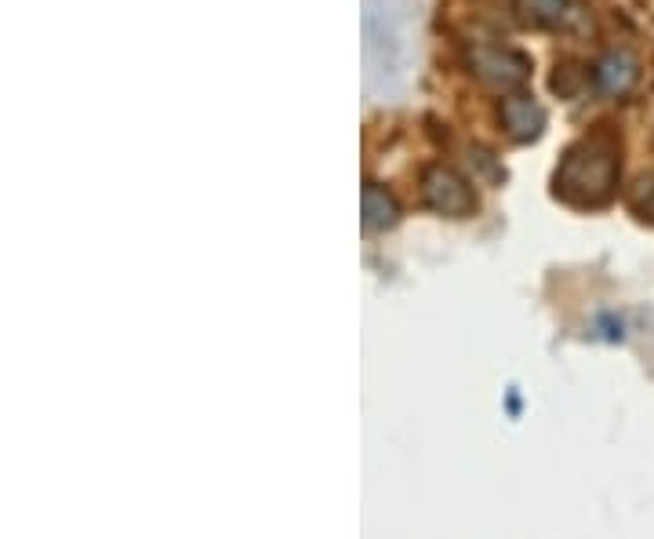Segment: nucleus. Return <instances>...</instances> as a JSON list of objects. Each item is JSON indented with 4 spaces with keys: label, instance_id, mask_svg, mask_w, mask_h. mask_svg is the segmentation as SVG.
Listing matches in <instances>:
<instances>
[{
    "label": "nucleus",
    "instance_id": "obj_1",
    "mask_svg": "<svg viewBox=\"0 0 654 539\" xmlns=\"http://www.w3.org/2000/svg\"><path fill=\"white\" fill-rule=\"evenodd\" d=\"M425 197H429L433 208H440L444 215H465L473 208V193H469L465 182L447 168H433L429 176H425Z\"/></svg>",
    "mask_w": 654,
    "mask_h": 539
},
{
    "label": "nucleus",
    "instance_id": "obj_2",
    "mask_svg": "<svg viewBox=\"0 0 654 539\" xmlns=\"http://www.w3.org/2000/svg\"><path fill=\"white\" fill-rule=\"evenodd\" d=\"M637 81V59L626 51H610V56L596 67V84L607 95H626Z\"/></svg>",
    "mask_w": 654,
    "mask_h": 539
},
{
    "label": "nucleus",
    "instance_id": "obj_3",
    "mask_svg": "<svg viewBox=\"0 0 654 539\" xmlns=\"http://www.w3.org/2000/svg\"><path fill=\"white\" fill-rule=\"evenodd\" d=\"M501 117H506L509 132L517 139H534V135H538L542 121H545L542 110L531 99H509L506 106H501Z\"/></svg>",
    "mask_w": 654,
    "mask_h": 539
},
{
    "label": "nucleus",
    "instance_id": "obj_4",
    "mask_svg": "<svg viewBox=\"0 0 654 539\" xmlns=\"http://www.w3.org/2000/svg\"><path fill=\"white\" fill-rule=\"evenodd\" d=\"M364 223L371 230H382V226H392L397 223V204L386 197V190H378L375 182L364 187Z\"/></svg>",
    "mask_w": 654,
    "mask_h": 539
}]
</instances>
